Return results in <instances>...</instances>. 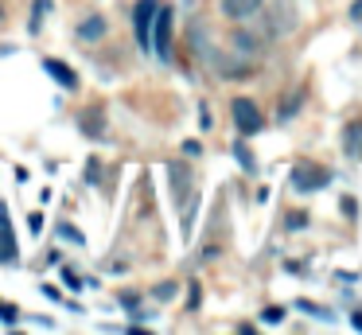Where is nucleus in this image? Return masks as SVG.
I'll return each instance as SVG.
<instances>
[{
    "label": "nucleus",
    "mask_w": 362,
    "mask_h": 335,
    "mask_svg": "<svg viewBox=\"0 0 362 335\" xmlns=\"http://www.w3.org/2000/svg\"><path fill=\"white\" fill-rule=\"evenodd\" d=\"M102 35H105V20H102V16H86V20L78 23V39H82V43H98Z\"/></svg>",
    "instance_id": "8"
},
{
    "label": "nucleus",
    "mask_w": 362,
    "mask_h": 335,
    "mask_svg": "<svg viewBox=\"0 0 362 335\" xmlns=\"http://www.w3.org/2000/svg\"><path fill=\"white\" fill-rule=\"evenodd\" d=\"M354 20H362V0H358V4H354Z\"/></svg>",
    "instance_id": "12"
},
{
    "label": "nucleus",
    "mask_w": 362,
    "mask_h": 335,
    "mask_svg": "<svg viewBox=\"0 0 362 335\" xmlns=\"http://www.w3.org/2000/svg\"><path fill=\"white\" fill-rule=\"evenodd\" d=\"M152 35H156V55L168 62L172 59V8H160L156 12V31Z\"/></svg>",
    "instance_id": "4"
},
{
    "label": "nucleus",
    "mask_w": 362,
    "mask_h": 335,
    "mask_svg": "<svg viewBox=\"0 0 362 335\" xmlns=\"http://www.w3.org/2000/svg\"><path fill=\"white\" fill-rule=\"evenodd\" d=\"M261 4H265V0H218L222 16H226V20H234V23L253 20V16L261 12Z\"/></svg>",
    "instance_id": "5"
},
{
    "label": "nucleus",
    "mask_w": 362,
    "mask_h": 335,
    "mask_svg": "<svg viewBox=\"0 0 362 335\" xmlns=\"http://www.w3.org/2000/svg\"><path fill=\"white\" fill-rule=\"evenodd\" d=\"M354 327H358V331H362V312H358V316H354Z\"/></svg>",
    "instance_id": "13"
},
{
    "label": "nucleus",
    "mask_w": 362,
    "mask_h": 335,
    "mask_svg": "<svg viewBox=\"0 0 362 335\" xmlns=\"http://www.w3.org/2000/svg\"><path fill=\"white\" fill-rule=\"evenodd\" d=\"M230 113H234V125L242 137H253V132H261V125H265V117H261V109L253 106L250 98H234V106H230Z\"/></svg>",
    "instance_id": "3"
},
{
    "label": "nucleus",
    "mask_w": 362,
    "mask_h": 335,
    "mask_svg": "<svg viewBox=\"0 0 362 335\" xmlns=\"http://www.w3.org/2000/svg\"><path fill=\"white\" fill-rule=\"evenodd\" d=\"M234 152H238V164H242V168H253V156L245 152V144H238Z\"/></svg>",
    "instance_id": "10"
},
{
    "label": "nucleus",
    "mask_w": 362,
    "mask_h": 335,
    "mask_svg": "<svg viewBox=\"0 0 362 335\" xmlns=\"http://www.w3.org/2000/svg\"><path fill=\"white\" fill-rule=\"evenodd\" d=\"M152 16H156V0H141L136 4V43L152 47Z\"/></svg>",
    "instance_id": "6"
},
{
    "label": "nucleus",
    "mask_w": 362,
    "mask_h": 335,
    "mask_svg": "<svg viewBox=\"0 0 362 335\" xmlns=\"http://www.w3.org/2000/svg\"><path fill=\"white\" fill-rule=\"evenodd\" d=\"M43 67H47V74L55 78V82H63L66 90H74V86H78V78H74V70L66 67V62H59V59H47Z\"/></svg>",
    "instance_id": "9"
},
{
    "label": "nucleus",
    "mask_w": 362,
    "mask_h": 335,
    "mask_svg": "<svg viewBox=\"0 0 362 335\" xmlns=\"http://www.w3.org/2000/svg\"><path fill=\"white\" fill-rule=\"evenodd\" d=\"M343 152L351 160H362V121H351L343 129Z\"/></svg>",
    "instance_id": "7"
},
{
    "label": "nucleus",
    "mask_w": 362,
    "mask_h": 335,
    "mask_svg": "<svg viewBox=\"0 0 362 335\" xmlns=\"http://www.w3.org/2000/svg\"><path fill=\"white\" fill-rule=\"evenodd\" d=\"M331 183V171L327 168H315V164H296L292 168V187H296L300 195H312L320 191V187Z\"/></svg>",
    "instance_id": "2"
},
{
    "label": "nucleus",
    "mask_w": 362,
    "mask_h": 335,
    "mask_svg": "<svg viewBox=\"0 0 362 335\" xmlns=\"http://www.w3.org/2000/svg\"><path fill=\"white\" fill-rule=\"evenodd\" d=\"M257 16H265V23H261V31H257L261 39H284V35H292L296 23H300V12H296L292 0H265Z\"/></svg>",
    "instance_id": "1"
},
{
    "label": "nucleus",
    "mask_w": 362,
    "mask_h": 335,
    "mask_svg": "<svg viewBox=\"0 0 362 335\" xmlns=\"http://www.w3.org/2000/svg\"><path fill=\"white\" fill-rule=\"evenodd\" d=\"M281 319H284V308H269L265 312V324H281Z\"/></svg>",
    "instance_id": "11"
}]
</instances>
